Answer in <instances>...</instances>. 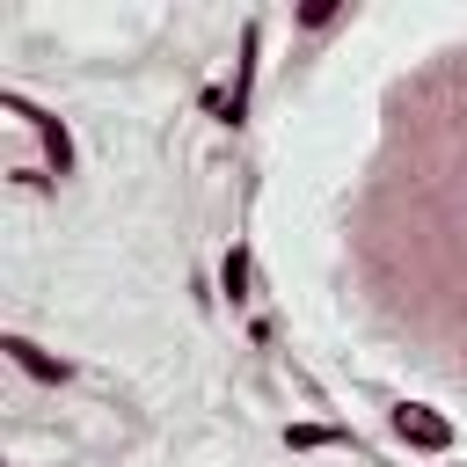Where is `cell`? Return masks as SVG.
I'll list each match as a JSON object with an SVG mask.
<instances>
[{"label":"cell","instance_id":"obj_3","mask_svg":"<svg viewBox=\"0 0 467 467\" xmlns=\"http://www.w3.org/2000/svg\"><path fill=\"white\" fill-rule=\"evenodd\" d=\"M0 350H7V358H15V365H22V372H29V379H51V387H58V379H66V365H58V358H44V350H36V343H29V336H7V343H0Z\"/></svg>","mask_w":467,"mask_h":467},{"label":"cell","instance_id":"obj_4","mask_svg":"<svg viewBox=\"0 0 467 467\" xmlns=\"http://www.w3.org/2000/svg\"><path fill=\"white\" fill-rule=\"evenodd\" d=\"M219 277H226V292H234V299H248V255H241V248L226 255V270H219Z\"/></svg>","mask_w":467,"mask_h":467},{"label":"cell","instance_id":"obj_1","mask_svg":"<svg viewBox=\"0 0 467 467\" xmlns=\"http://www.w3.org/2000/svg\"><path fill=\"white\" fill-rule=\"evenodd\" d=\"M394 438H401V445H416V452H445V445H452V423L409 401V409H394Z\"/></svg>","mask_w":467,"mask_h":467},{"label":"cell","instance_id":"obj_5","mask_svg":"<svg viewBox=\"0 0 467 467\" xmlns=\"http://www.w3.org/2000/svg\"><path fill=\"white\" fill-rule=\"evenodd\" d=\"M292 445H299V452H314V445H336V431H328V423H299V431H292Z\"/></svg>","mask_w":467,"mask_h":467},{"label":"cell","instance_id":"obj_2","mask_svg":"<svg viewBox=\"0 0 467 467\" xmlns=\"http://www.w3.org/2000/svg\"><path fill=\"white\" fill-rule=\"evenodd\" d=\"M7 109H15V117H22L29 131H36V139H44V153H51V168L66 175V168H73V139H66V124H58V117H44L36 102H22V95H7Z\"/></svg>","mask_w":467,"mask_h":467}]
</instances>
